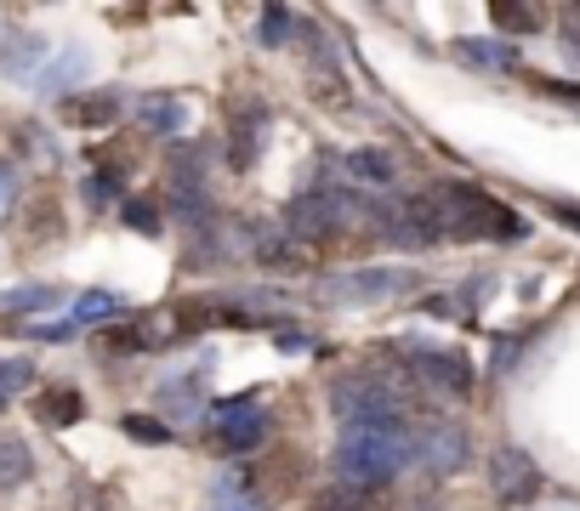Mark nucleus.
I'll use <instances>...</instances> for the list:
<instances>
[{"mask_svg": "<svg viewBox=\"0 0 580 511\" xmlns=\"http://www.w3.org/2000/svg\"><path fill=\"white\" fill-rule=\"evenodd\" d=\"M432 222H439V239H523L529 222L512 211V204L490 199L483 188L450 182V188H432Z\"/></svg>", "mask_w": 580, "mask_h": 511, "instance_id": "obj_1", "label": "nucleus"}, {"mask_svg": "<svg viewBox=\"0 0 580 511\" xmlns=\"http://www.w3.org/2000/svg\"><path fill=\"white\" fill-rule=\"evenodd\" d=\"M416 454V432L410 421L399 427H342V443H336V472L353 489H381L393 483L399 467Z\"/></svg>", "mask_w": 580, "mask_h": 511, "instance_id": "obj_2", "label": "nucleus"}, {"mask_svg": "<svg viewBox=\"0 0 580 511\" xmlns=\"http://www.w3.org/2000/svg\"><path fill=\"white\" fill-rule=\"evenodd\" d=\"M370 217H376V204H370L364 193L336 188V182H319V188H308V193L290 199V211H284L279 228L297 239V244H308V239H336V233H348V228H359V222H370Z\"/></svg>", "mask_w": 580, "mask_h": 511, "instance_id": "obj_3", "label": "nucleus"}, {"mask_svg": "<svg viewBox=\"0 0 580 511\" xmlns=\"http://www.w3.org/2000/svg\"><path fill=\"white\" fill-rule=\"evenodd\" d=\"M410 290V273L404 268H348V273H324L313 284L319 301H336V307H370V301H393Z\"/></svg>", "mask_w": 580, "mask_h": 511, "instance_id": "obj_4", "label": "nucleus"}, {"mask_svg": "<svg viewBox=\"0 0 580 511\" xmlns=\"http://www.w3.org/2000/svg\"><path fill=\"white\" fill-rule=\"evenodd\" d=\"M490 489H496L501 505H529V500L541 494V467L529 460V449L501 443V449L490 454Z\"/></svg>", "mask_w": 580, "mask_h": 511, "instance_id": "obj_5", "label": "nucleus"}, {"mask_svg": "<svg viewBox=\"0 0 580 511\" xmlns=\"http://www.w3.org/2000/svg\"><path fill=\"white\" fill-rule=\"evenodd\" d=\"M268 432V415H262V403L251 392H239V398H222L217 403V438H222V454H251Z\"/></svg>", "mask_w": 580, "mask_h": 511, "instance_id": "obj_6", "label": "nucleus"}, {"mask_svg": "<svg viewBox=\"0 0 580 511\" xmlns=\"http://www.w3.org/2000/svg\"><path fill=\"white\" fill-rule=\"evenodd\" d=\"M410 375L416 381H427L432 392H456V398H467L472 392V358L467 352H456V347H421L416 358H410Z\"/></svg>", "mask_w": 580, "mask_h": 511, "instance_id": "obj_7", "label": "nucleus"}, {"mask_svg": "<svg viewBox=\"0 0 580 511\" xmlns=\"http://www.w3.org/2000/svg\"><path fill=\"white\" fill-rule=\"evenodd\" d=\"M416 454L427 472H461L467 467V427L461 421H427V432L416 438Z\"/></svg>", "mask_w": 580, "mask_h": 511, "instance_id": "obj_8", "label": "nucleus"}, {"mask_svg": "<svg viewBox=\"0 0 580 511\" xmlns=\"http://www.w3.org/2000/svg\"><path fill=\"white\" fill-rule=\"evenodd\" d=\"M387 239L404 244V250H427V244H439V222H432L427 193H421V199H404L399 211H387Z\"/></svg>", "mask_w": 580, "mask_h": 511, "instance_id": "obj_9", "label": "nucleus"}, {"mask_svg": "<svg viewBox=\"0 0 580 511\" xmlns=\"http://www.w3.org/2000/svg\"><path fill=\"white\" fill-rule=\"evenodd\" d=\"M40 69H46V40L29 29H0V74L34 80Z\"/></svg>", "mask_w": 580, "mask_h": 511, "instance_id": "obj_10", "label": "nucleus"}, {"mask_svg": "<svg viewBox=\"0 0 580 511\" xmlns=\"http://www.w3.org/2000/svg\"><path fill=\"white\" fill-rule=\"evenodd\" d=\"M86 69H91V58H86V46H63L52 63H46L40 74H34V86L29 91H40V97H58V91H69L74 80H86Z\"/></svg>", "mask_w": 580, "mask_h": 511, "instance_id": "obj_11", "label": "nucleus"}, {"mask_svg": "<svg viewBox=\"0 0 580 511\" xmlns=\"http://www.w3.org/2000/svg\"><path fill=\"white\" fill-rule=\"evenodd\" d=\"M131 114H137L142 131H154V137H182L188 131V109L177 97H137Z\"/></svg>", "mask_w": 580, "mask_h": 511, "instance_id": "obj_12", "label": "nucleus"}, {"mask_svg": "<svg viewBox=\"0 0 580 511\" xmlns=\"http://www.w3.org/2000/svg\"><path fill=\"white\" fill-rule=\"evenodd\" d=\"M80 415H86V398H80L74 387H46L40 403H34V421H40V427H58V432L74 427Z\"/></svg>", "mask_w": 580, "mask_h": 511, "instance_id": "obj_13", "label": "nucleus"}, {"mask_svg": "<svg viewBox=\"0 0 580 511\" xmlns=\"http://www.w3.org/2000/svg\"><path fill=\"white\" fill-rule=\"evenodd\" d=\"M177 335H182L177 307H154V313H142V319L126 330V341H131V347H166V341H177Z\"/></svg>", "mask_w": 580, "mask_h": 511, "instance_id": "obj_14", "label": "nucleus"}, {"mask_svg": "<svg viewBox=\"0 0 580 511\" xmlns=\"http://www.w3.org/2000/svg\"><path fill=\"white\" fill-rule=\"evenodd\" d=\"M456 58L472 69H518V51L507 40H456Z\"/></svg>", "mask_w": 580, "mask_h": 511, "instance_id": "obj_15", "label": "nucleus"}, {"mask_svg": "<svg viewBox=\"0 0 580 511\" xmlns=\"http://www.w3.org/2000/svg\"><path fill=\"white\" fill-rule=\"evenodd\" d=\"M120 313V295L114 290H86V295H74V313H69V330L80 324V330H97V324H109Z\"/></svg>", "mask_w": 580, "mask_h": 511, "instance_id": "obj_16", "label": "nucleus"}, {"mask_svg": "<svg viewBox=\"0 0 580 511\" xmlns=\"http://www.w3.org/2000/svg\"><path fill=\"white\" fill-rule=\"evenodd\" d=\"M29 472H34V454H29V443H23V438H0V489H18V483H29Z\"/></svg>", "mask_w": 580, "mask_h": 511, "instance_id": "obj_17", "label": "nucleus"}, {"mask_svg": "<svg viewBox=\"0 0 580 511\" xmlns=\"http://www.w3.org/2000/svg\"><path fill=\"white\" fill-rule=\"evenodd\" d=\"M348 171H353L364 188H387V182H393V160H387L381 148H353V153H348Z\"/></svg>", "mask_w": 580, "mask_h": 511, "instance_id": "obj_18", "label": "nucleus"}, {"mask_svg": "<svg viewBox=\"0 0 580 511\" xmlns=\"http://www.w3.org/2000/svg\"><path fill=\"white\" fill-rule=\"evenodd\" d=\"M58 301H63V290H52V284H23V290L0 295L7 313H46V307H58Z\"/></svg>", "mask_w": 580, "mask_h": 511, "instance_id": "obj_19", "label": "nucleus"}, {"mask_svg": "<svg viewBox=\"0 0 580 511\" xmlns=\"http://www.w3.org/2000/svg\"><path fill=\"white\" fill-rule=\"evenodd\" d=\"M120 109H126L120 91H91V97L80 102V126H86V131H103V126L120 120Z\"/></svg>", "mask_w": 580, "mask_h": 511, "instance_id": "obj_20", "label": "nucleus"}, {"mask_svg": "<svg viewBox=\"0 0 580 511\" xmlns=\"http://www.w3.org/2000/svg\"><path fill=\"white\" fill-rule=\"evenodd\" d=\"M257 142H262V126L257 120H239L233 137H228V166L233 171H251L257 166Z\"/></svg>", "mask_w": 580, "mask_h": 511, "instance_id": "obj_21", "label": "nucleus"}, {"mask_svg": "<svg viewBox=\"0 0 580 511\" xmlns=\"http://www.w3.org/2000/svg\"><path fill=\"white\" fill-rule=\"evenodd\" d=\"M490 18H496L501 29H512V34H536V29L547 23V12H541V7H507V0H496Z\"/></svg>", "mask_w": 580, "mask_h": 511, "instance_id": "obj_22", "label": "nucleus"}, {"mask_svg": "<svg viewBox=\"0 0 580 511\" xmlns=\"http://www.w3.org/2000/svg\"><path fill=\"white\" fill-rule=\"evenodd\" d=\"M290 29H297V18H290L284 7H268V12H262V23H257L262 46H290Z\"/></svg>", "mask_w": 580, "mask_h": 511, "instance_id": "obj_23", "label": "nucleus"}, {"mask_svg": "<svg viewBox=\"0 0 580 511\" xmlns=\"http://www.w3.org/2000/svg\"><path fill=\"white\" fill-rule=\"evenodd\" d=\"M23 387H34V364L29 358H0V398L23 392Z\"/></svg>", "mask_w": 580, "mask_h": 511, "instance_id": "obj_24", "label": "nucleus"}, {"mask_svg": "<svg viewBox=\"0 0 580 511\" xmlns=\"http://www.w3.org/2000/svg\"><path fill=\"white\" fill-rule=\"evenodd\" d=\"M364 505H370V494H364V489H353V483L324 489V494H319V511H364Z\"/></svg>", "mask_w": 580, "mask_h": 511, "instance_id": "obj_25", "label": "nucleus"}, {"mask_svg": "<svg viewBox=\"0 0 580 511\" xmlns=\"http://www.w3.org/2000/svg\"><path fill=\"white\" fill-rule=\"evenodd\" d=\"M126 228H137L142 239H154L160 233V211H154L149 199H126Z\"/></svg>", "mask_w": 580, "mask_h": 511, "instance_id": "obj_26", "label": "nucleus"}, {"mask_svg": "<svg viewBox=\"0 0 580 511\" xmlns=\"http://www.w3.org/2000/svg\"><path fill=\"white\" fill-rule=\"evenodd\" d=\"M126 432L142 438V443H171V427L154 421V415H126Z\"/></svg>", "mask_w": 580, "mask_h": 511, "instance_id": "obj_27", "label": "nucleus"}, {"mask_svg": "<svg viewBox=\"0 0 580 511\" xmlns=\"http://www.w3.org/2000/svg\"><path fill=\"white\" fill-rule=\"evenodd\" d=\"M109 199H114V171L86 177V204H109Z\"/></svg>", "mask_w": 580, "mask_h": 511, "instance_id": "obj_28", "label": "nucleus"}, {"mask_svg": "<svg viewBox=\"0 0 580 511\" xmlns=\"http://www.w3.org/2000/svg\"><path fill=\"white\" fill-rule=\"evenodd\" d=\"M12 193H18V171H12V166H0V217L12 211Z\"/></svg>", "mask_w": 580, "mask_h": 511, "instance_id": "obj_29", "label": "nucleus"}, {"mask_svg": "<svg viewBox=\"0 0 580 511\" xmlns=\"http://www.w3.org/2000/svg\"><path fill=\"white\" fill-rule=\"evenodd\" d=\"M552 217H558L563 228H574V233H580V204H563V199H558V204H552Z\"/></svg>", "mask_w": 580, "mask_h": 511, "instance_id": "obj_30", "label": "nucleus"}, {"mask_svg": "<svg viewBox=\"0 0 580 511\" xmlns=\"http://www.w3.org/2000/svg\"><path fill=\"white\" fill-rule=\"evenodd\" d=\"M547 511H580V505H574V500H558V505H547Z\"/></svg>", "mask_w": 580, "mask_h": 511, "instance_id": "obj_31", "label": "nucleus"}, {"mask_svg": "<svg viewBox=\"0 0 580 511\" xmlns=\"http://www.w3.org/2000/svg\"><path fill=\"white\" fill-rule=\"evenodd\" d=\"M0 409H7V398H0Z\"/></svg>", "mask_w": 580, "mask_h": 511, "instance_id": "obj_32", "label": "nucleus"}]
</instances>
